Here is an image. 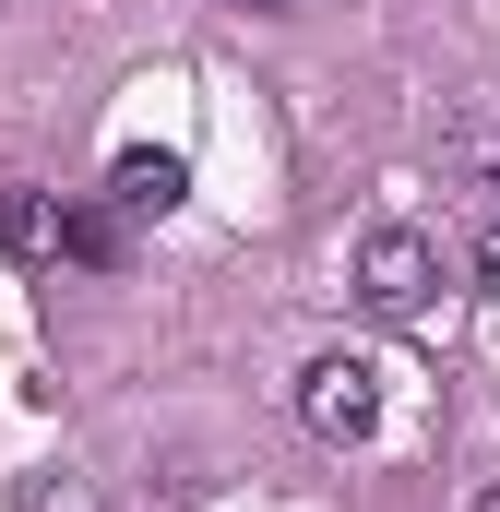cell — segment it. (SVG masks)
Segmentation results:
<instances>
[{"mask_svg":"<svg viewBox=\"0 0 500 512\" xmlns=\"http://www.w3.org/2000/svg\"><path fill=\"white\" fill-rule=\"evenodd\" d=\"M429 286H441V251H429L417 227H370V239H358V310H370V322H417Z\"/></svg>","mask_w":500,"mask_h":512,"instance_id":"obj_1","label":"cell"},{"mask_svg":"<svg viewBox=\"0 0 500 512\" xmlns=\"http://www.w3.org/2000/svg\"><path fill=\"white\" fill-rule=\"evenodd\" d=\"M298 417H310L322 441H370V429H381V370L346 358V346L310 358V370H298Z\"/></svg>","mask_w":500,"mask_h":512,"instance_id":"obj_2","label":"cell"},{"mask_svg":"<svg viewBox=\"0 0 500 512\" xmlns=\"http://www.w3.org/2000/svg\"><path fill=\"white\" fill-rule=\"evenodd\" d=\"M179 191H191V167L155 155V143H131L120 167H108V203H120V215H179Z\"/></svg>","mask_w":500,"mask_h":512,"instance_id":"obj_3","label":"cell"},{"mask_svg":"<svg viewBox=\"0 0 500 512\" xmlns=\"http://www.w3.org/2000/svg\"><path fill=\"white\" fill-rule=\"evenodd\" d=\"M0 251L12 262H60V191L12 179V191H0Z\"/></svg>","mask_w":500,"mask_h":512,"instance_id":"obj_4","label":"cell"},{"mask_svg":"<svg viewBox=\"0 0 500 512\" xmlns=\"http://www.w3.org/2000/svg\"><path fill=\"white\" fill-rule=\"evenodd\" d=\"M60 262H131V215L120 203H60Z\"/></svg>","mask_w":500,"mask_h":512,"instance_id":"obj_5","label":"cell"},{"mask_svg":"<svg viewBox=\"0 0 500 512\" xmlns=\"http://www.w3.org/2000/svg\"><path fill=\"white\" fill-rule=\"evenodd\" d=\"M441 167H465V179H489V191H500V96H465V108H453Z\"/></svg>","mask_w":500,"mask_h":512,"instance_id":"obj_6","label":"cell"},{"mask_svg":"<svg viewBox=\"0 0 500 512\" xmlns=\"http://www.w3.org/2000/svg\"><path fill=\"white\" fill-rule=\"evenodd\" d=\"M12 512H96V501H84L72 477H24V489H12Z\"/></svg>","mask_w":500,"mask_h":512,"instance_id":"obj_7","label":"cell"},{"mask_svg":"<svg viewBox=\"0 0 500 512\" xmlns=\"http://www.w3.org/2000/svg\"><path fill=\"white\" fill-rule=\"evenodd\" d=\"M477 286H489V298H500V227H489V239H477Z\"/></svg>","mask_w":500,"mask_h":512,"instance_id":"obj_8","label":"cell"},{"mask_svg":"<svg viewBox=\"0 0 500 512\" xmlns=\"http://www.w3.org/2000/svg\"><path fill=\"white\" fill-rule=\"evenodd\" d=\"M239 12H286V0H239Z\"/></svg>","mask_w":500,"mask_h":512,"instance_id":"obj_9","label":"cell"},{"mask_svg":"<svg viewBox=\"0 0 500 512\" xmlns=\"http://www.w3.org/2000/svg\"><path fill=\"white\" fill-rule=\"evenodd\" d=\"M477 512H500V489H477Z\"/></svg>","mask_w":500,"mask_h":512,"instance_id":"obj_10","label":"cell"}]
</instances>
